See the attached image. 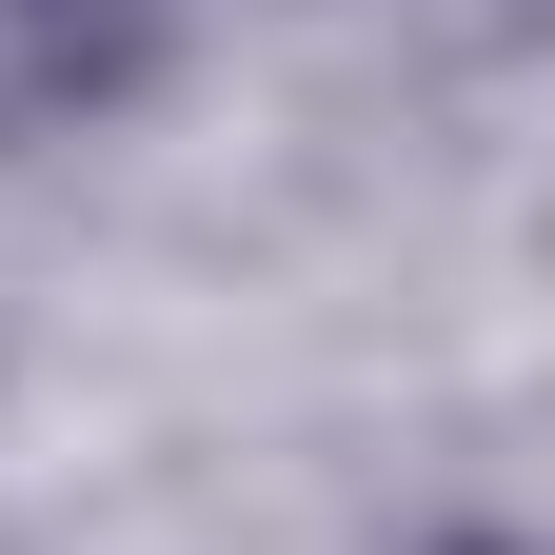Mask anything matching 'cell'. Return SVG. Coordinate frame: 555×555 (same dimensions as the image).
I'll list each match as a JSON object with an SVG mask.
<instances>
[{"label":"cell","mask_w":555,"mask_h":555,"mask_svg":"<svg viewBox=\"0 0 555 555\" xmlns=\"http://www.w3.org/2000/svg\"><path fill=\"white\" fill-rule=\"evenodd\" d=\"M179 40H198V0H0V159L119 119Z\"/></svg>","instance_id":"cell-1"}]
</instances>
